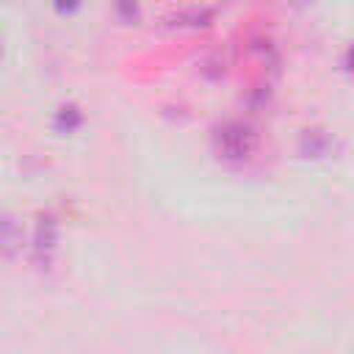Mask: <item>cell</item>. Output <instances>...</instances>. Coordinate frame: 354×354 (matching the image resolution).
I'll return each instance as SVG.
<instances>
[{
	"mask_svg": "<svg viewBox=\"0 0 354 354\" xmlns=\"http://www.w3.org/2000/svg\"><path fill=\"white\" fill-rule=\"evenodd\" d=\"M19 241H22V232H19L17 221L0 216V252L3 254H14L19 249Z\"/></svg>",
	"mask_w": 354,
	"mask_h": 354,
	"instance_id": "1",
	"label": "cell"
}]
</instances>
